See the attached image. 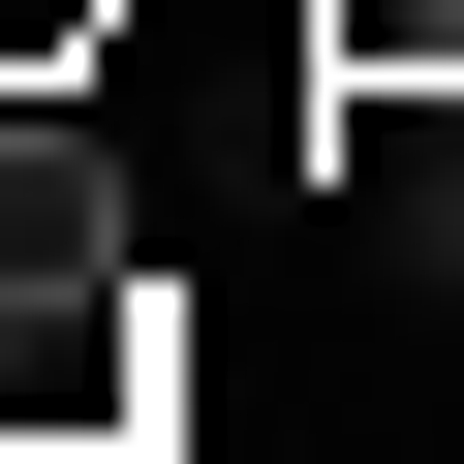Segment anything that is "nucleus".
Listing matches in <instances>:
<instances>
[{
	"mask_svg": "<svg viewBox=\"0 0 464 464\" xmlns=\"http://www.w3.org/2000/svg\"><path fill=\"white\" fill-rule=\"evenodd\" d=\"M310 155H341V217H372V279H402V310H464V93H341Z\"/></svg>",
	"mask_w": 464,
	"mask_h": 464,
	"instance_id": "nucleus-1",
	"label": "nucleus"
},
{
	"mask_svg": "<svg viewBox=\"0 0 464 464\" xmlns=\"http://www.w3.org/2000/svg\"><path fill=\"white\" fill-rule=\"evenodd\" d=\"M0 279H155V217H124L93 124H0Z\"/></svg>",
	"mask_w": 464,
	"mask_h": 464,
	"instance_id": "nucleus-2",
	"label": "nucleus"
},
{
	"mask_svg": "<svg viewBox=\"0 0 464 464\" xmlns=\"http://www.w3.org/2000/svg\"><path fill=\"white\" fill-rule=\"evenodd\" d=\"M93 32H124V0H0V63H93Z\"/></svg>",
	"mask_w": 464,
	"mask_h": 464,
	"instance_id": "nucleus-3",
	"label": "nucleus"
}]
</instances>
